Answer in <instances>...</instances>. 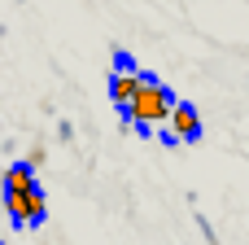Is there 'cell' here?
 I'll return each instance as SVG.
<instances>
[{
	"label": "cell",
	"mask_w": 249,
	"mask_h": 245,
	"mask_svg": "<svg viewBox=\"0 0 249 245\" xmlns=\"http://www.w3.org/2000/svg\"><path fill=\"white\" fill-rule=\"evenodd\" d=\"M171 101H175V96H171L158 79H140V92L131 96V105H127L123 114H127V123H131L136 132H149L153 123H162V118L171 114Z\"/></svg>",
	"instance_id": "1"
},
{
	"label": "cell",
	"mask_w": 249,
	"mask_h": 245,
	"mask_svg": "<svg viewBox=\"0 0 249 245\" xmlns=\"http://www.w3.org/2000/svg\"><path fill=\"white\" fill-rule=\"evenodd\" d=\"M0 188H9V193H26V188H39V180H35V171L31 167H9V171H0Z\"/></svg>",
	"instance_id": "5"
},
{
	"label": "cell",
	"mask_w": 249,
	"mask_h": 245,
	"mask_svg": "<svg viewBox=\"0 0 249 245\" xmlns=\"http://www.w3.org/2000/svg\"><path fill=\"white\" fill-rule=\"evenodd\" d=\"M4 210L13 224H44V193L39 188H26V193L4 188Z\"/></svg>",
	"instance_id": "2"
},
{
	"label": "cell",
	"mask_w": 249,
	"mask_h": 245,
	"mask_svg": "<svg viewBox=\"0 0 249 245\" xmlns=\"http://www.w3.org/2000/svg\"><path fill=\"white\" fill-rule=\"evenodd\" d=\"M140 79H144L140 70H118V75L109 79V96H114V105H118V110H127V105H131V96L140 92Z\"/></svg>",
	"instance_id": "4"
},
{
	"label": "cell",
	"mask_w": 249,
	"mask_h": 245,
	"mask_svg": "<svg viewBox=\"0 0 249 245\" xmlns=\"http://www.w3.org/2000/svg\"><path fill=\"white\" fill-rule=\"evenodd\" d=\"M171 140H201V118L188 101H171Z\"/></svg>",
	"instance_id": "3"
},
{
	"label": "cell",
	"mask_w": 249,
	"mask_h": 245,
	"mask_svg": "<svg viewBox=\"0 0 249 245\" xmlns=\"http://www.w3.org/2000/svg\"><path fill=\"white\" fill-rule=\"evenodd\" d=\"M57 140L74 145V123H70V118H57Z\"/></svg>",
	"instance_id": "7"
},
{
	"label": "cell",
	"mask_w": 249,
	"mask_h": 245,
	"mask_svg": "<svg viewBox=\"0 0 249 245\" xmlns=\"http://www.w3.org/2000/svg\"><path fill=\"white\" fill-rule=\"evenodd\" d=\"M44 162H48L44 145H31V149H26V162H22V167H31V171H35V167H44Z\"/></svg>",
	"instance_id": "6"
}]
</instances>
